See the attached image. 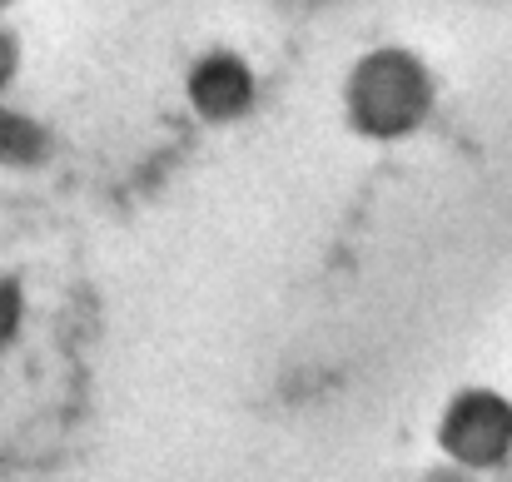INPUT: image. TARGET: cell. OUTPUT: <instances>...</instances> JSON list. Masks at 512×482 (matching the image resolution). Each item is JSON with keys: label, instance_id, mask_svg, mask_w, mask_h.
Instances as JSON below:
<instances>
[{"label": "cell", "instance_id": "cell-8", "mask_svg": "<svg viewBox=\"0 0 512 482\" xmlns=\"http://www.w3.org/2000/svg\"><path fill=\"white\" fill-rule=\"evenodd\" d=\"M15 5H20V0H0V20H5V15H10Z\"/></svg>", "mask_w": 512, "mask_h": 482}, {"label": "cell", "instance_id": "cell-2", "mask_svg": "<svg viewBox=\"0 0 512 482\" xmlns=\"http://www.w3.org/2000/svg\"><path fill=\"white\" fill-rule=\"evenodd\" d=\"M433 448L443 468H458L468 478L503 473L512 463V398L493 383L453 388L438 408Z\"/></svg>", "mask_w": 512, "mask_h": 482}, {"label": "cell", "instance_id": "cell-7", "mask_svg": "<svg viewBox=\"0 0 512 482\" xmlns=\"http://www.w3.org/2000/svg\"><path fill=\"white\" fill-rule=\"evenodd\" d=\"M418 482H483V478H468V473H458V468H443V463H433L428 473Z\"/></svg>", "mask_w": 512, "mask_h": 482}, {"label": "cell", "instance_id": "cell-6", "mask_svg": "<svg viewBox=\"0 0 512 482\" xmlns=\"http://www.w3.org/2000/svg\"><path fill=\"white\" fill-rule=\"evenodd\" d=\"M20 70H25V40L10 20H0V100H10Z\"/></svg>", "mask_w": 512, "mask_h": 482}, {"label": "cell", "instance_id": "cell-3", "mask_svg": "<svg viewBox=\"0 0 512 482\" xmlns=\"http://www.w3.org/2000/svg\"><path fill=\"white\" fill-rule=\"evenodd\" d=\"M184 105L199 125L209 130H229L239 120L254 115L259 105V70L239 45H204L189 65H184Z\"/></svg>", "mask_w": 512, "mask_h": 482}, {"label": "cell", "instance_id": "cell-5", "mask_svg": "<svg viewBox=\"0 0 512 482\" xmlns=\"http://www.w3.org/2000/svg\"><path fill=\"white\" fill-rule=\"evenodd\" d=\"M25 323H30V289L15 269H0V358L25 338Z\"/></svg>", "mask_w": 512, "mask_h": 482}, {"label": "cell", "instance_id": "cell-4", "mask_svg": "<svg viewBox=\"0 0 512 482\" xmlns=\"http://www.w3.org/2000/svg\"><path fill=\"white\" fill-rule=\"evenodd\" d=\"M55 155V135L40 115L0 100V169L10 174H25V169H40V164Z\"/></svg>", "mask_w": 512, "mask_h": 482}, {"label": "cell", "instance_id": "cell-1", "mask_svg": "<svg viewBox=\"0 0 512 482\" xmlns=\"http://www.w3.org/2000/svg\"><path fill=\"white\" fill-rule=\"evenodd\" d=\"M438 70L423 50L403 40L368 45L348 60L339 85L343 125L368 145H403L423 135L438 115Z\"/></svg>", "mask_w": 512, "mask_h": 482}]
</instances>
